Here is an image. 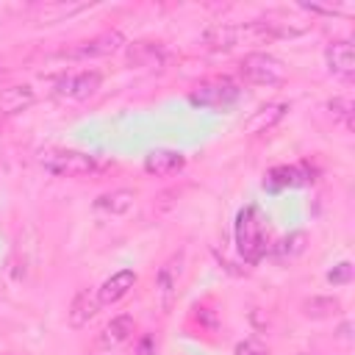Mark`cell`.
<instances>
[{
  "instance_id": "1",
  "label": "cell",
  "mask_w": 355,
  "mask_h": 355,
  "mask_svg": "<svg viewBox=\"0 0 355 355\" xmlns=\"http://www.w3.org/2000/svg\"><path fill=\"white\" fill-rule=\"evenodd\" d=\"M239 75L252 86H280L288 72L280 58H275L272 53L255 50L239 61Z\"/></svg>"
},
{
  "instance_id": "2",
  "label": "cell",
  "mask_w": 355,
  "mask_h": 355,
  "mask_svg": "<svg viewBox=\"0 0 355 355\" xmlns=\"http://www.w3.org/2000/svg\"><path fill=\"white\" fill-rule=\"evenodd\" d=\"M39 164L58 178H86L97 169V161L80 150H42Z\"/></svg>"
},
{
  "instance_id": "3",
  "label": "cell",
  "mask_w": 355,
  "mask_h": 355,
  "mask_svg": "<svg viewBox=\"0 0 355 355\" xmlns=\"http://www.w3.org/2000/svg\"><path fill=\"white\" fill-rule=\"evenodd\" d=\"M125 44H128V42H125V33L114 28V31H103V33L86 39V42H78V44H72V47H64V50H58V55H61V58H69V61H86V58L114 55V53H119Z\"/></svg>"
},
{
  "instance_id": "4",
  "label": "cell",
  "mask_w": 355,
  "mask_h": 355,
  "mask_svg": "<svg viewBox=\"0 0 355 355\" xmlns=\"http://www.w3.org/2000/svg\"><path fill=\"white\" fill-rule=\"evenodd\" d=\"M239 97H241V89L227 78L205 80L189 92V103L200 108H230Z\"/></svg>"
},
{
  "instance_id": "5",
  "label": "cell",
  "mask_w": 355,
  "mask_h": 355,
  "mask_svg": "<svg viewBox=\"0 0 355 355\" xmlns=\"http://www.w3.org/2000/svg\"><path fill=\"white\" fill-rule=\"evenodd\" d=\"M236 241H239V252L247 261H258L266 250V239L261 230V219H258V208H244L239 214V225H236Z\"/></svg>"
},
{
  "instance_id": "6",
  "label": "cell",
  "mask_w": 355,
  "mask_h": 355,
  "mask_svg": "<svg viewBox=\"0 0 355 355\" xmlns=\"http://www.w3.org/2000/svg\"><path fill=\"white\" fill-rule=\"evenodd\" d=\"M103 83V75L97 69H83L78 75H64L55 83V94L69 97V100H89Z\"/></svg>"
},
{
  "instance_id": "7",
  "label": "cell",
  "mask_w": 355,
  "mask_h": 355,
  "mask_svg": "<svg viewBox=\"0 0 355 355\" xmlns=\"http://www.w3.org/2000/svg\"><path fill=\"white\" fill-rule=\"evenodd\" d=\"M324 61H327V69L336 78L352 80V75H355V50H352L349 39H333L324 47Z\"/></svg>"
},
{
  "instance_id": "8",
  "label": "cell",
  "mask_w": 355,
  "mask_h": 355,
  "mask_svg": "<svg viewBox=\"0 0 355 355\" xmlns=\"http://www.w3.org/2000/svg\"><path fill=\"white\" fill-rule=\"evenodd\" d=\"M125 58L139 69H161L166 64V50L155 42H130L125 44Z\"/></svg>"
},
{
  "instance_id": "9",
  "label": "cell",
  "mask_w": 355,
  "mask_h": 355,
  "mask_svg": "<svg viewBox=\"0 0 355 355\" xmlns=\"http://www.w3.org/2000/svg\"><path fill=\"white\" fill-rule=\"evenodd\" d=\"M97 311H100L97 291H94V288H80V291L72 297V302H69L67 322H69V327L80 330V327H86V324L97 316Z\"/></svg>"
},
{
  "instance_id": "10",
  "label": "cell",
  "mask_w": 355,
  "mask_h": 355,
  "mask_svg": "<svg viewBox=\"0 0 355 355\" xmlns=\"http://www.w3.org/2000/svg\"><path fill=\"white\" fill-rule=\"evenodd\" d=\"M286 114H288V103H266V105H261L258 111H252V114L247 116L244 133H250V136L266 133V130H272Z\"/></svg>"
},
{
  "instance_id": "11",
  "label": "cell",
  "mask_w": 355,
  "mask_h": 355,
  "mask_svg": "<svg viewBox=\"0 0 355 355\" xmlns=\"http://www.w3.org/2000/svg\"><path fill=\"white\" fill-rule=\"evenodd\" d=\"M36 103V92L28 83H17V86H6L0 92V116H14L28 111Z\"/></svg>"
},
{
  "instance_id": "12",
  "label": "cell",
  "mask_w": 355,
  "mask_h": 355,
  "mask_svg": "<svg viewBox=\"0 0 355 355\" xmlns=\"http://www.w3.org/2000/svg\"><path fill=\"white\" fill-rule=\"evenodd\" d=\"M89 8V3H69V0H47V3H33L31 6V17L36 22H61L69 19L72 14Z\"/></svg>"
},
{
  "instance_id": "13",
  "label": "cell",
  "mask_w": 355,
  "mask_h": 355,
  "mask_svg": "<svg viewBox=\"0 0 355 355\" xmlns=\"http://www.w3.org/2000/svg\"><path fill=\"white\" fill-rule=\"evenodd\" d=\"M180 261H183V255H172V258L158 269L155 288H158V297H161V308H164V311H169L172 302H175V294H178V275H180Z\"/></svg>"
},
{
  "instance_id": "14",
  "label": "cell",
  "mask_w": 355,
  "mask_h": 355,
  "mask_svg": "<svg viewBox=\"0 0 355 355\" xmlns=\"http://www.w3.org/2000/svg\"><path fill=\"white\" fill-rule=\"evenodd\" d=\"M186 166V158L178 150H153L144 155V172L155 175V178H166L175 175Z\"/></svg>"
},
{
  "instance_id": "15",
  "label": "cell",
  "mask_w": 355,
  "mask_h": 355,
  "mask_svg": "<svg viewBox=\"0 0 355 355\" xmlns=\"http://www.w3.org/2000/svg\"><path fill=\"white\" fill-rule=\"evenodd\" d=\"M133 286H136V272H133V269L114 272V275L97 288V300H100V305H114V302H119Z\"/></svg>"
},
{
  "instance_id": "16",
  "label": "cell",
  "mask_w": 355,
  "mask_h": 355,
  "mask_svg": "<svg viewBox=\"0 0 355 355\" xmlns=\"http://www.w3.org/2000/svg\"><path fill=\"white\" fill-rule=\"evenodd\" d=\"M133 316H128V313H119V316H114L105 327H103V333H100V338H97V347L100 349H114V347H119V344H125L130 336H133Z\"/></svg>"
},
{
  "instance_id": "17",
  "label": "cell",
  "mask_w": 355,
  "mask_h": 355,
  "mask_svg": "<svg viewBox=\"0 0 355 355\" xmlns=\"http://www.w3.org/2000/svg\"><path fill=\"white\" fill-rule=\"evenodd\" d=\"M239 39H241V28L239 25H230V22H214L202 33V44L208 50H216V53L219 50H230Z\"/></svg>"
},
{
  "instance_id": "18",
  "label": "cell",
  "mask_w": 355,
  "mask_h": 355,
  "mask_svg": "<svg viewBox=\"0 0 355 355\" xmlns=\"http://www.w3.org/2000/svg\"><path fill=\"white\" fill-rule=\"evenodd\" d=\"M133 202H136L133 189H111L94 200V208L103 214H111V216H125L133 208Z\"/></svg>"
},
{
  "instance_id": "19",
  "label": "cell",
  "mask_w": 355,
  "mask_h": 355,
  "mask_svg": "<svg viewBox=\"0 0 355 355\" xmlns=\"http://www.w3.org/2000/svg\"><path fill=\"white\" fill-rule=\"evenodd\" d=\"M300 311H302V316L316 319V322H322V319H336V316L341 313V300H338V297H319V294H316V297L302 300Z\"/></svg>"
},
{
  "instance_id": "20",
  "label": "cell",
  "mask_w": 355,
  "mask_h": 355,
  "mask_svg": "<svg viewBox=\"0 0 355 355\" xmlns=\"http://www.w3.org/2000/svg\"><path fill=\"white\" fill-rule=\"evenodd\" d=\"M305 241H308L305 230H294V233H288V236L280 241L277 252H280L283 258H297V255H302V252H305Z\"/></svg>"
},
{
  "instance_id": "21",
  "label": "cell",
  "mask_w": 355,
  "mask_h": 355,
  "mask_svg": "<svg viewBox=\"0 0 355 355\" xmlns=\"http://www.w3.org/2000/svg\"><path fill=\"white\" fill-rule=\"evenodd\" d=\"M327 108H330L333 119L344 122L347 128L352 125V100H349V97H333V100L327 103Z\"/></svg>"
},
{
  "instance_id": "22",
  "label": "cell",
  "mask_w": 355,
  "mask_h": 355,
  "mask_svg": "<svg viewBox=\"0 0 355 355\" xmlns=\"http://www.w3.org/2000/svg\"><path fill=\"white\" fill-rule=\"evenodd\" d=\"M297 169H291V166H275L272 172H269V183L275 186V189H280V186H291V183H300L297 180Z\"/></svg>"
},
{
  "instance_id": "23",
  "label": "cell",
  "mask_w": 355,
  "mask_h": 355,
  "mask_svg": "<svg viewBox=\"0 0 355 355\" xmlns=\"http://www.w3.org/2000/svg\"><path fill=\"white\" fill-rule=\"evenodd\" d=\"M233 355H269V349H266V344L261 338H252L250 336V338H244V341L236 344Z\"/></svg>"
},
{
  "instance_id": "24",
  "label": "cell",
  "mask_w": 355,
  "mask_h": 355,
  "mask_svg": "<svg viewBox=\"0 0 355 355\" xmlns=\"http://www.w3.org/2000/svg\"><path fill=\"white\" fill-rule=\"evenodd\" d=\"M352 277V263L349 261H341L338 266H333L330 272H327V280L333 283V286H341V283H347Z\"/></svg>"
},
{
  "instance_id": "25",
  "label": "cell",
  "mask_w": 355,
  "mask_h": 355,
  "mask_svg": "<svg viewBox=\"0 0 355 355\" xmlns=\"http://www.w3.org/2000/svg\"><path fill=\"white\" fill-rule=\"evenodd\" d=\"M300 8H305L311 14H327V17L341 14V8L338 6H330V3H300Z\"/></svg>"
},
{
  "instance_id": "26",
  "label": "cell",
  "mask_w": 355,
  "mask_h": 355,
  "mask_svg": "<svg viewBox=\"0 0 355 355\" xmlns=\"http://www.w3.org/2000/svg\"><path fill=\"white\" fill-rule=\"evenodd\" d=\"M150 347H153V338L147 336V338L139 344V355H153V352H150Z\"/></svg>"
},
{
  "instance_id": "27",
  "label": "cell",
  "mask_w": 355,
  "mask_h": 355,
  "mask_svg": "<svg viewBox=\"0 0 355 355\" xmlns=\"http://www.w3.org/2000/svg\"><path fill=\"white\" fill-rule=\"evenodd\" d=\"M3 75H6V69H3V67H0V78H3Z\"/></svg>"
}]
</instances>
